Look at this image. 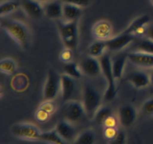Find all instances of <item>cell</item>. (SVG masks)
Returning a JSON list of instances; mask_svg holds the SVG:
<instances>
[{"mask_svg": "<svg viewBox=\"0 0 153 144\" xmlns=\"http://www.w3.org/2000/svg\"><path fill=\"white\" fill-rule=\"evenodd\" d=\"M1 26L12 38L23 49H28L30 45V32L25 23L16 20L3 19Z\"/></svg>", "mask_w": 153, "mask_h": 144, "instance_id": "cell-1", "label": "cell"}, {"mask_svg": "<svg viewBox=\"0 0 153 144\" xmlns=\"http://www.w3.org/2000/svg\"><path fill=\"white\" fill-rule=\"evenodd\" d=\"M57 26L64 46L67 48L74 50L77 46L79 41L78 20L65 21L58 20Z\"/></svg>", "mask_w": 153, "mask_h": 144, "instance_id": "cell-2", "label": "cell"}, {"mask_svg": "<svg viewBox=\"0 0 153 144\" xmlns=\"http://www.w3.org/2000/svg\"><path fill=\"white\" fill-rule=\"evenodd\" d=\"M100 64H101L102 72L104 75L107 82V88L105 92V100L109 101L113 100L117 94V88L115 84L114 75L112 68V60L108 54H103L100 57Z\"/></svg>", "mask_w": 153, "mask_h": 144, "instance_id": "cell-3", "label": "cell"}, {"mask_svg": "<svg viewBox=\"0 0 153 144\" xmlns=\"http://www.w3.org/2000/svg\"><path fill=\"white\" fill-rule=\"evenodd\" d=\"M82 104L86 115L91 118H94L96 112L100 109L101 95L94 86L89 84H86L83 88Z\"/></svg>", "mask_w": 153, "mask_h": 144, "instance_id": "cell-4", "label": "cell"}, {"mask_svg": "<svg viewBox=\"0 0 153 144\" xmlns=\"http://www.w3.org/2000/svg\"><path fill=\"white\" fill-rule=\"evenodd\" d=\"M61 90V75L55 70L49 69L47 73L46 82L43 87L44 100H53Z\"/></svg>", "mask_w": 153, "mask_h": 144, "instance_id": "cell-5", "label": "cell"}, {"mask_svg": "<svg viewBox=\"0 0 153 144\" xmlns=\"http://www.w3.org/2000/svg\"><path fill=\"white\" fill-rule=\"evenodd\" d=\"M11 133L13 136L21 139L28 140H40L42 132L40 129L31 123H17L11 128Z\"/></svg>", "mask_w": 153, "mask_h": 144, "instance_id": "cell-6", "label": "cell"}, {"mask_svg": "<svg viewBox=\"0 0 153 144\" xmlns=\"http://www.w3.org/2000/svg\"><path fill=\"white\" fill-rule=\"evenodd\" d=\"M84 115H86V113L82 102L70 100L67 103L64 112V116L67 121L70 122H78L82 119Z\"/></svg>", "mask_w": 153, "mask_h": 144, "instance_id": "cell-7", "label": "cell"}, {"mask_svg": "<svg viewBox=\"0 0 153 144\" xmlns=\"http://www.w3.org/2000/svg\"><path fill=\"white\" fill-rule=\"evenodd\" d=\"M134 39L133 34H126L123 32L121 34L111 38L108 40H105L107 49L111 51H119L128 46Z\"/></svg>", "mask_w": 153, "mask_h": 144, "instance_id": "cell-8", "label": "cell"}, {"mask_svg": "<svg viewBox=\"0 0 153 144\" xmlns=\"http://www.w3.org/2000/svg\"><path fill=\"white\" fill-rule=\"evenodd\" d=\"M137 110L131 104H124L120 108L119 121L123 126L128 128L132 125L137 118Z\"/></svg>", "mask_w": 153, "mask_h": 144, "instance_id": "cell-9", "label": "cell"}, {"mask_svg": "<svg viewBox=\"0 0 153 144\" xmlns=\"http://www.w3.org/2000/svg\"><path fill=\"white\" fill-rule=\"evenodd\" d=\"M21 7L25 13L33 19H39L44 14L43 6L37 0H22Z\"/></svg>", "mask_w": 153, "mask_h": 144, "instance_id": "cell-10", "label": "cell"}, {"mask_svg": "<svg viewBox=\"0 0 153 144\" xmlns=\"http://www.w3.org/2000/svg\"><path fill=\"white\" fill-rule=\"evenodd\" d=\"M92 32L94 38L99 40H107L111 36L112 26L107 20L98 21L93 26Z\"/></svg>", "mask_w": 153, "mask_h": 144, "instance_id": "cell-11", "label": "cell"}, {"mask_svg": "<svg viewBox=\"0 0 153 144\" xmlns=\"http://www.w3.org/2000/svg\"><path fill=\"white\" fill-rule=\"evenodd\" d=\"M76 90V82L74 78L66 74L61 75V98L64 101H68L74 94Z\"/></svg>", "mask_w": 153, "mask_h": 144, "instance_id": "cell-12", "label": "cell"}, {"mask_svg": "<svg viewBox=\"0 0 153 144\" xmlns=\"http://www.w3.org/2000/svg\"><path fill=\"white\" fill-rule=\"evenodd\" d=\"M80 68L83 74L90 76H97L102 71L100 60L92 56H88L81 62Z\"/></svg>", "mask_w": 153, "mask_h": 144, "instance_id": "cell-13", "label": "cell"}, {"mask_svg": "<svg viewBox=\"0 0 153 144\" xmlns=\"http://www.w3.org/2000/svg\"><path fill=\"white\" fill-rule=\"evenodd\" d=\"M128 59L132 64L142 68L153 67V55L142 52H135L128 53Z\"/></svg>", "mask_w": 153, "mask_h": 144, "instance_id": "cell-14", "label": "cell"}, {"mask_svg": "<svg viewBox=\"0 0 153 144\" xmlns=\"http://www.w3.org/2000/svg\"><path fill=\"white\" fill-rule=\"evenodd\" d=\"M55 130L60 136L70 143L76 140V129L67 120H61L56 124Z\"/></svg>", "mask_w": 153, "mask_h": 144, "instance_id": "cell-15", "label": "cell"}, {"mask_svg": "<svg viewBox=\"0 0 153 144\" xmlns=\"http://www.w3.org/2000/svg\"><path fill=\"white\" fill-rule=\"evenodd\" d=\"M63 2L61 0H52L43 5L44 14L50 19L59 20L63 16Z\"/></svg>", "mask_w": 153, "mask_h": 144, "instance_id": "cell-16", "label": "cell"}, {"mask_svg": "<svg viewBox=\"0 0 153 144\" xmlns=\"http://www.w3.org/2000/svg\"><path fill=\"white\" fill-rule=\"evenodd\" d=\"M127 80L129 81L135 88H140L147 86L150 82V78L146 73L143 71H135L127 76Z\"/></svg>", "mask_w": 153, "mask_h": 144, "instance_id": "cell-17", "label": "cell"}, {"mask_svg": "<svg viewBox=\"0 0 153 144\" xmlns=\"http://www.w3.org/2000/svg\"><path fill=\"white\" fill-rule=\"evenodd\" d=\"M82 14V8L68 3L63 4V17L65 21H76Z\"/></svg>", "mask_w": 153, "mask_h": 144, "instance_id": "cell-18", "label": "cell"}, {"mask_svg": "<svg viewBox=\"0 0 153 144\" xmlns=\"http://www.w3.org/2000/svg\"><path fill=\"white\" fill-rule=\"evenodd\" d=\"M127 58H128V54L123 53L116 56L112 60V68L116 80L120 79L123 76Z\"/></svg>", "mask_w": 153, "mask_h": 144, "instance_id": "cell-19", "label": "cell"}, {"mask_svg": "<svg viewBox=\"0 0 153 144\" xmlns=\"http://www.w3.org/2000/svg\"><path fill=\"white\" fill-rule=\"evenodd\" d=\"M149 21H150V17H149V16H148V15L145 14L138 16V17H137L135 20H134L129 24V26L124 30L123 32L126 33V34H130L134 35V33L135 32L138 28H141V27L144 26H147V24L149 23Z\"/></svg>", "mask_w": 153, "mask_h": 144, "instance_id": "cell-20", "label": "cell"}, {"mask_svg": "<svg viewBox=\"0 0 153 144\" xmlns=\"http://www.w3.org/2000/svg\"><path fill=\"white\" fill-rule=\"evenodd\" d=\"M40 140L49 142L51 144H70L68 142L63 139L56 130H49V131L42 132L40 136Z\"/></svg>", "mask_w": 153, "mask_h": 144, "instance_id": "cell-21", "label": "cell"}, {"mask_svg": "<svg viewBox=\"0 0 153 144\" xmlns=\"http://www.w3.org/2000/svg\"><path fill=\"white\" fill-rule=\"evenodd\" d=\"M96 141V134L91 128L86 129L76 136L73 144H94Z\"/></svg>", "mask_w": 153, "mask_h": 144, "instance_id": "cell-22", "label": "cell"}, {"mask_svg": "<svg viewBox=\"0 0 153 144\" xmlns=\"http://www.w3.org/2000/svg\"><path fill=\"white\" fill-rule=\"evenodd\" d=\"M63 69H64V74L69 75L74 79H80L82 76L83 72L81 70L80 65H78L77 63L73 61L65 63Z\"/></svg>", "mask_w": 153, "mask_h": 144, "instance_id": "cell-23", "label": "cell"}, {"mask_svg": "<svg viewBox=\"0 0 153 144\" xmlns=\"http://www.w3.org/2000/svg\"><path fill=\"white\" fill-rule=\"evenodd\" d=\"M107 48L105 40H98L93 43L88 48V53L90 56L98 58L104 54L105 50Z\"/></svg>", "mask_w": 153, "mask_h": 144, "instance_id": "cell-24", "label": "cell"}, {"mask_svg": "<svg viewBox=\"0 0 153 144\" xmlns=\"http://www.w3.org/2000/svg\"><path fill=\"white\" fill-rule=\"evenodd\" d=\"M21 3L15 0H7L4 1L0 4V16H3L15 11L19 8Z\"/></svg>", "mask_w": 153, "mask_h": 144, "instance_id": "cell-25", "label": "cell"}, {"mask_svg": "<svg viewBox=\"0 0 153 144\" xmlns=\"http://www.w3.org/2000/svg\"><path fill=\"white\" fill-rule=\"evenodd\" d=\"M16 69H17L16 64L13 59L8 58H3L0 62V70L5 74H14L16 71Z\"/></svg>", "mask_w": 153, "mask_h": 144, "instance_id": "cell-26", "label": "cell"}, {"mask_svg": "<svg viewBox=\"0 0 153 144\" xmlns=\"http://www.w3.org/2000/svg\"><path fill=\"white\" fill-rule=\"evenodd\" d=\"M112 114V110L109 106H102L96 112L94 119L97 124H102L106 118Z\"/></svg>", "mask_w": 153, "mask_h": 144, "instance_id": "cell-27", "label": "cell"}, {"mask_svg": "<svg viewBox=\"0 0 153 144\" xmlns=\"http://www.w3.org/2000/svg\"><path fill=\"white\" fill-rule=\"evenodd\" d=\"M137 51L153 55V40L148 38L140 40L137 44Z\"/></svg>", "mask_w": 153, "mask_h": 144, "instance_id": "cell-28", "label": "cell"}, {"mask_svg": "<svg viewBox=\"0 0 153 144\" xmlns=\"http://www.w3.org/2000/svg\"><path fill=\"white\" fill-rule=\"evenodd\" d=\"M119 132L117 127H105L103 134H104L105 138L108 141L116 137Z\"/></svg>", "mask_w": 153, "mask_h": 144, "instance_id": "cell-29", "label": "cell"}, {"mask_svg": "<svg viewBox=\"0 0 153 144\" xmlns=\"http://www.w3.org/2000/svg\"><path fill=\"white\" fill-rule=\"evenodd\" d=\"M51 114L46 112V110H43L42 108L39 107L35 112V118L40 122H46L49 120Z\"/></svg>", "mask_w": 153, "mask_h": 144, "instance_id": "cell-30", "label": "cell"}, {"mask_svg": "<svg viewBox=\"0 0 153 144\" xmlns=\"http://www.w3.org/2000/svg\"><path fill=\"white\" fill-rule=\"evenodd\" d=\"M60 58H61V59L65 63L72 62L73 61V50L66 47L65 49L61 52Z\"/></svg>", "mask_w": 153, "mask_h": 144, "instance_id": "cell-31", "label": "cell"}, {"mask_svg": "<svg viewBox=\"0 0 153 144\" xmlns=\"http://www.w3.org/2000/svg\"><path fill=\"white\" fill-rule=\"evenodd\" d=\"M39 107L42 108L49 113L52 114L56 110V104L52 100H45L43 103L41 104V105Z\"/></svg>", "mask_w": 153, "mask_h": 144, "instance_id": "cell-32", "label": "cell"}, {"mask_svg": "<svg viewBox=\"0 0 153 144\" xmlns=\"http://www.w3.org/2000/svg\"><path fill=\"white\" fill-rule=\"evenodd\" d=\"M118 122H119V119L114 114H111L106 118L102 124L104 127H117Z\"/></svg>", "mask_w": 153, "mask_h": 144, "instance_id": "cell-33", "label": "cell"}, {"mask_svg": "<svg viewBox=\"0 0 153 144\" xmlns=\"http://www.w3.org/2000/svg\"><path fill=\"white\" fill-rule=\"evenodd\" d=\"M64 3L74 4L80 8H85L89 4L91 0H61Z\"/></svg>", "mask_w": 153, "mask_h": 144, "instance_id": "cell-34", "label": "cell"}, {"mask_svg": "<svg viewBox=\"0 0 153 144\" xmlns=\"http://www.w3.org/2000/svg\"><path fill=\"white\" fill-rule=\"evenodd\" d=\"M143 112L147 115H153V98L146 100L142 106Z\"/></svg>", "mask_w": 153, "mask_h": 144, "instance_id": "cell-35", "label": "cell"}, {"mask_svg": "<svg viewBox=\"0 0 153 144\" xmlns=\"http://www.w3.org/2000/svg\"><path fill=\"white\" fill-rule=\"evenodd\" d=\"M126 134L122 131H120L117 136L113 140H108V144H125Z\"/></svg>", "mask_w": 153, "mask_h": 144, "instance_id": "cell-36", "label": "cell"}, {"mask_svg": "<svg viewBox=\"0 0 153 144\" xmlns=\"http://www.w3.org/2000/svg\"><path fill=\"white\" fill-rule=\"evenodd\" d=\"M146 37L153 40V25L150 26H148V29H147V32H146Z\"/></svg>", "mask_w": 153, "mask_h": 144, "instance_id": "cell-37", "label": "cell"}, {"mask_svg": "<svg viewBox=\"0 0 153 144\" xmlns=\"http://www.w3.org/2000/svg\"><path fill=\"white\" fill-rule=\"evenodd\" d=\"M149 78H150V83L153 86V70L152 71V73H151L150 76H149Z\"/></svg>", "mask_w": 153, "mask_h": 144, "instance_id": "cell-38", "label": "cell"}, {"mask_svg": "<svg viewBox=\"0 0 153 144\" xmlns=\"http://www.w3.org/2000/svg\"><path fill=\"white\" fill-rule=\"evenodd\" d=\"M37 1L40 2H47L52 1V0H37Z\"/></svg>", "mask_w": 153, "mask_h": 144, "instance_id": "cell-39", "label": "cell"}, {"mask_svg": "<svg viewBox=\"0 0 153 144\" xmlns=\"http://www.w3.org/2000/svg\"><path fill=\"white\" fill-rule=\"evenodd\" d=\"M149 1H150V2L152 3V4L153 5V0H149Z\"/></svg>", "mask_w": 153, "mask_h": 144, "instance_id": "cell-40", "label": "cell"}]
</instances>
